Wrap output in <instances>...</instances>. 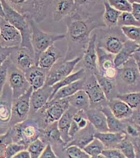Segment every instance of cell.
I'll return each instance as SVG.
<instances>
[{
  "instance_id": "ba28073f",
  "label": "cell",
  "mask_w": 140,
  "mask_h": 158,
  "mask_svg": "<svg viewBox=\"0 0 140 158\" xmlns=\"http://www.w3.org/2000/svg\"><path fill=\"white\" fill-rule=\"evenodd\" d=\"M4 19L20 31L22 38L21 47L34 53L31 43V30L29 19L11 7L6 0H1Z\"/></svg>"
},
{
  "instance_id": "f5cc1de1",
  "label": "cell",
  "mask_w": 140,
  "mask_h": 158,
  "mask_svg": "<svg viewBox=\"0 0 140 158\" xmlns=\"http://www.w3.org/2000/svg\"><path fill=\"white\" fill-rule=\"evenodd\" d=\"M128 120L140 126V109L134 110L132 115Z\"/></svg>"
},
{
  "instance_id": "603a6c76",
  "label": "cell",
  "mask_w": 140,
  "mask_h": 158,
  "mask_svg": "<svg viewBox=\"0 0 140 158\" xmlns=\"http://www.w3.org/2000/svg\"><path fill=\"white\" fill-rule=\"evenodd\" d=\"M97 132L95 128L90 122L86 128L79 131L72 140L65 146V148L71 145H75L83 149L89 143L95 138L94 135Z\"/></svg>"
},
{
  "instance_id": "5b68a950",
  "label": "cell",
  "mask_w": 140,
  "mask_h": 158,
  "mask_svg": "<svg viewBox=\"0 0 140 158\" xmlns=\"http://www.w3.org/2000/svg\"><path fill=\"white\" fill-rule=\"evenodd\" d=\"M70 107L68 98L52 99L36 113L29 117H33L37 120L42 129L49 124L58 122Z\"/></svg>"
},
{
  "instance_id": "8fae6325",
  "label": "cell",
  "mask_w": 140,
  "mask_h": 158,
  "mask_svg": "<svg viewBox=\"0 0 140 158\" xmlns=\"http://www.w3.org/2000/svg\"><path fill=\"white\" fill-rule=\"evenodd\" d=\"M9 60L7 71V82L12 92L13 99H16L25 94L31 88L25 77V73L16 68Z\"/></svg>"
},
{
  "instance_id": "44dd1931",
  "label": "cell",
  "mask_w": 140,
  "mask_h": 158,
  "mask_svg": "<svg viewBox=\"0 0 140 158\" xmlns=\"http://www.w3.org/2000/svg\"><path fill=\"white\" fill-rule=\"evenodd\" d=\"M62 58H63V56L61 51L53 44L40 55L37 65L49 71L50 69Z\"/></svg>"
},
{
  "instance_id": "db71d44e",
  "label": "cell",
  "mask_w": 140,
  "mask_h": 158,
  "mask_svg": "<svg viewBox=\"0 0 140 158\" xmlns=\"http://www.w3.org/2000/svg\"><path fill=\"white\" fill-rule=\"evenodd\" d=\"M13 158H31V156L27 149H25L19 152Z\"/></svg>"
},
{
  "instance_id": "9f6ffc18",
  "label": "cell",
  "mask_w": 140,
  "mask_h": 158,
  "mask_svg": "<svg viewBox=\"0 0 140 158\" xmlns=\"http://www.w3.org/2000/svg\"><path fill=\"white\" fill-rule=\"evenodd\" d=\"M0 17L4 18V13L3 7L2 6L1 0H0Z\"/></svg>"
},
{
  "instance_id": "60d3db41",
  "label": "cell",
  "mask_w": 140,
  "mask_h": 158,
  "mask_svg": "<svg viewBox=\"0 0 140 158\" xmlns=\"http://www.w3.org/2000/svg\"><path fill=\"white\" fill-rule=\"evenodd\" d=\"M121 29L128 40L140 44V27H122Z\"/></svg>"
},
{
  "instance_id": "11a10c76",
  "label": "cell",
  "mask_w": 140,
  "mask_h": 158,
  "mask_svg": "<svg viewBox=\"0 0 140 158\" xmlns=\"http://www.w3.org/2000/svg\"><path fill=\"white\" fill-rule=\"evenodd\" d=\"M132 56L137 63L138 69L140 74V51H136L133 53Z\"/></svg>"
},
{
  "instance_id": "e575fe53",
  "label": "cell",
  "mask_w": 140,
  "mask_h": 158,
  "mask_svg": "<svg viewBox=\"0 0 140 158\" xmlns=\"http://www.w3.org/2000/svg\"><path fill=\"white\" fill-rule=\"evenodd\" d=\"M103 20L106 27L112 28L117 26V22L121 12L110 6L108 1L104 2Z\"/></svg>"
},
{
  "instance_id": "4316f807",
  "label": "cell",
  "mask_w": 140,
  "mask_h": 158,
  "mask_svg": "<svg viewBox=\"0 0 140 158\" xmlns=\"http://www.w3.org/2000/svg\"><path fill=\"white\" fill-rule=\"evenodd\" d=\"M139 47L140 44L127 40L120 52L115 55L114 64L116 68H120L127 62L133 53L137 51Z\"/></svg>"
},
{
  "instance_id": "be15d7a7",
  "label": "cell",
  "mask_w": 140,
  "mask_h": 158,
  "mask_svg": "<svg viewBox=\"0 0 140 158\" xmlns=\"http://www.w3.org/2000/svg\"></svg>"
},
{
  "instance_id": "8992f818",
  "label": "cell",
  "mask_w": 140,
  "mask_h": 158,
  "mask_svg": "<svg viewBox=\"0 0 140 158\" xmlns=\"http://www.w3.org/2000/svg\"><path fill=\"white\" fill-rule=\"evenodd\" d=\"M41 130L38 121L32 117L9 129L13 142L23 145L27 148L40 138Z\"/></svg>"
},
{
  "instance_id": "484cf974",
  "label": "cell",
  "mask_w": 140,
  "mask_h": 158,
  "mask_svg": "<svg viewBox=\"0 0 140 158\" xmlns=\"http://www.w3.org/2000/svg\"><path fill=\"white\" fill-rule=\"evenodd\" d=\"M76 111L77 110L70 106V108L63 114L58 121V128L60 132L61 138L65 145L72 140V138L69 135V131L72 123L73 115Z\"/></svg>"
},
{
  "instance_id": "680465c9",
  "label": "cell",
  "mask_w": 140,
  "mask_h": 158,
  "mask_svg": "<svg viewBox=\"0 0 140 158\" xmlns=\"http://www.w3.org/2000/svg\"><path fill=\"white\" fill-rule=\"evenodd\" d=\"M98 3L100 4H102V5H103V3H104V2H106V1H108V0H95Z\"/></svg>"
},
{
  "instance_id": "f35d334b",
  "label": "cell",
  "mask_w": 140,
  "mask_h": 158,
  "mask_svg": "<svg viewBox=\"0 0 140 158\" xmlns=\"http://www.w3.org/2000/svg\"><path fill=\"white\" fill-rule=\"evenodd\" d=\"M117 148L120 150L126 158H137L134 145L126 135V138L119 144Z\"/></svg>"
},
{
  "instance_id": "1f68e13d",
  "label": "cell",
  "mask_w": 140,
  "mask_h": 158,
  "mask_svg": "<svg viewBox=\"0 0 140 158\" xmlns=\"http://www.w3.org/2000/svg\"><path fill=\"white\" fill-rule=\"evenodd\" d=\"M68 99L70 106L77 110H83L86 112L90 109V99L84 90L78 91L68 97Z\"/></svg>"
},
{
  "instance_id": "7c38bea8",
  "label": "cell",
  "mask_w": 140,
  "mask_h": 158,
  "mask_svg": "<svg viewBox=\"0 0 140 158\" xmlns=\"http://www.w3.org/2000/svg\"><path fill=\"white\" fill-rule=\"evenodd\" d=\"M33 91L32 88L31 87L25 94L13 100L10 128L29 118L30 112V97Z\"/></svg>"
},
{
  "instance_id": "ffe728a7",
  "label": "cell",
  "mask_w": 140,
  "mask_h": 158,
  "mask_svg": "<svg viewBox=\"0 0 140 158\" xmlns=\"http://www.w3.org/2000/svg\"><path fill=\"white\" fill-rule=\"evenodd\" d=\"M51 9L53 21L59 22L70 16L73 12L74 0H53Z\"/></svg>"
},
{
  "instance_id": "2e32d148",
  "label": "cell",
  "mask_w": 140,
  "mask_h": 158,
  "mask_svg": "<svg viewBox=\"0 0 140 158\" xmlns=\"http://www.w3.org/2000/svg\"><path fill=\"white\" fill-rule=\"evenodd\" d=\"M97 65L99 73L111 80H116L117 68L114 64L115 55L100 47H97Z\"/></svg>"
},
{
  "instance_id": "9a60e30c",
  "label": "cell",
  "mask_w": 140,
  "mask_h": 158,
  "mask_svg": "<svg viewBox=\"0 0 140 158\" xmlns=\"http://www.w3.org/2000/svg\"><path fill=\"white\" fill-rule=\"evenodd\" d=\"M39 138L46 144H51L55 152L59 150V158L60 156L63 157L62 153L64 156H66L64 152L65 143L61 138L60 132L58 128V122L52 123L42 129Z\"/></svg>"
},
{
  "instance_id": "681fc988",
  "label": "cell",
  "mask_w": 140,
  "mask_h": 158,
  "mask_svg": "<svg viewBox=\"0 0 140 158\" xmlns=\"http://www.w3.org/2000/svg\"><path fill=\"white\" fill-rule=\"evenodd\" d=\"M58 156L56 154L54 149L50 144H47L45 147L40 156V158H58Z\"/></svg>"
},
{
  "instance_id": "5bb4252c",
  "label": "cell",
  "mask_w": 140,
  "mask_h": 158,
  "mask_svg": "<svg viewBox=\"0 0 140 158\" xmlns=\"http://www.w3.org/2000/svg\"><path fill=\"white\" fill-rule=\"evenodd\" d=\"M12 92L7 81L0 95V134L9 129V123L12 114Z\"/></svg>"
},
{
  "instance_id": "277c9868",
  "label": "cell",
  "mask_w": 140,
  "mask_h": 158,
  "mask_svg": "<svg viewBox=\"0 0 140 158\" xmlns=\"http://www.w3.org/2000/svg\"><path fill=\"white\" fill-rule=\"evenodd\" d=\"M96 34V46L102 48L112 54H117L128 40L120 27H104L94 31Z\"/></svg>"
},
{
  "instance_id": "836d02e7",
  "label": "cell",
  "mask_w": 140,
  "mask_h": 158,
  "mask_svg": "<svg viewBox=\"0 0 140 158\" xmlns=\"http://www.w3.org/2000/svg\"><path fill=\"white\" fill-rule=\"evenodd\" d=\"M101 110L105 115L109 131L111 132H121L125 133V123L120 120L113 115L108 106H104Z\"/></svg>"
},
{
  "instance_id": "d4e9b609",
  "label": "cell",
  "mask_w": 140,
  "mask_h": 158,
  "mask_svg": "<svg viewBox=\"0 0 140 158\" xmlns=\"http://www.w3.org/2000/svg\"><path fill=\"white\" fill-rule=\"evenodd\" d=\"M86 115L90 123L93 126L97 132H109L105 115L100 109L90 108L86 111Z\"/></svg>"
},
{
  "instance_id": "ac0fdd59",
  "label": "cell",
  "mask_w": 140,
  "mask_h": 158,
  "mask_svg": "<svg viewBox=\"0 0 140 158\" xmlns=\"http://www.w3.org/2000/svg\"><path fill=\"white\" fill-rule=\"evenodd\" d=\"M96 34L93 31L91 36L88 46L83 56L81 61L86 73L94 74L99 72L97 56L96 49Z\"/></svg>"
},
{
  "instance_id": "6f0895ef",
  "label": "cell",
  "mask_w": 140,
  "mask_h": 158,
  "mask_svg": "<svg viewBox=\"0 0 140 158\" xmlns=\"http://www.w3.org/2000/svg\"><path fill=\"white\" fill-rule=\"evenodd\" d=\"M131 3H138L140 4V0H129Z\"/></svg>"
},
{
  "instance_id": "83f0119b",
  "label": "cell",
  "mask_w": 140,
  "mask_h": 158,
  "mask_svg": "<svg viewBox=\"0 0 140 158\" xmlns=\"http://www.w3.org/2000/svg\"><path fill=\"white\" fill-rule=\"evenodd\" d=\"M126 137V134L121 132H96L94 135L95 138L100 140L105 149L117 148L119 144Z\"/></svg>"
},
{
  "instance_id": "d590c367",
  "label": "cell",
  "mask_w": 140,
  "mask_h": 158,
  "mask_svg": "<svg viewBox=\"0 0 140 158\" xmlns=\"http://www.w3.org/2000/svg\"><path fill=\"white\" fill-rule=\"evenodd\" d=\"M86 75V71L83 68H82L80 69L79 70H77V71L72 73L69 76L65 77L64 79H63V80L56 83L55 85H52L53 94L50 100L53 97V95L55 94L56 92L58 91V90H59L60 89L67 85H70L71 83L74 82L76 81L84 78Z\"/></svg>"
},
{
  "instance_id": "7dc6e473",
  "label": "cell",
  "mask_w": 140,
  "mask_h": 158,
  "mask_svg": "<svg viewBox=\"0 0 140 158\" xmlns=\"http://www.w3.org/2000/svg\"><path fill=\"white\" fill-rule=\"evenodd\" d=\"M9 64V60H7L0 67V95L2 94L4 87L7 81V71Z\"/></svg>"
},
{
  "instance_id": "4dcf8cb0",
  "label": "cell",
  "mask_w": 140,
  "mask_h": 158,
  "mask_svg": "<svg viewBox=\"0 0 140 158\" xmlns=\"http://www.w3.org/2000/svg\"><path fill=\"white\" fill-rule=\"evenodd\" d=\"M89 121L86 112L83 110H77L74 113L72 118V123L69 131V135L73 138L76 134L88 126Z\"/></svg>"
},
{
  "instance_id": "52a82bcc",
  "label": "cell",
  "mask_w": 140,
  "mask_h": 158,
  "mask_svg": "<svg viewBox=\"0 0 140 158\" xmlns=\"http://www.w3.org/2000/svg\"><path fill=\"white\" fill-rule=\"evenodd\" d=\"M31 30V43L34 51L35 64L37 65L40 55L56 42L65 39V34L45 32L33 20H29Z\"/></svg>"
},
{
  "instance_id": "816d5d0a",
  "label": "cell",
  "mask_w": 140,
  "mask_h": 158,
  "mask_svg": "<svg viewBox=\"0 0 140 158\" xmlns=\"http://www.w3.org/2000/svg\"><path fill=\"white\" fill-rule=\"evenodd\" d=\"M131 13L140 24V4L133 3Z\"/></svg>"
},
{
  "instance_id": "bcb514c9",
  "label": "cell",
  "mask_w": 140,
  "mask_h": 158,
  "mask_svg": "<svg viewBox=\"0 0 140 158\" xmlns=\"http://www.w3.org/2000/svg\"><path fill=\"white\" fill-rule=\"evenodd\" d=\"M13 142L9 129L3 134H0V158H4V152L7 146Z\"/></svg>"
},
{
  "instance_id": "91938a15",
  "label": "cell",
  "mask_w": 140,
  "mask_h": 158,
  "mask_svg": "<svg viewBox=\"0 0 140 158\" xmlns=\"http://www.w3.org/2000/svg\"><path fill=\"white\" fill-rule=\"evenodd\" d=\"M137 51H140V47H139V48H138V49Z\"/></svg>"
},
{
  "instance_id": "ab89813d",
  "label": "cell",
  "mask_w": 140,
  "mask_h": 158,
  "mask_svg": "<svg viewBox=\"0 0 140 158\" xmlns=\"http://www.w3.org/2000/svg\"><path fill=\"white\" fill-rule=\"evenodd\" d=\"M47 144L40 138L30 144L27 149L30 154L31 158H40Z\"/></svg>"
},
{
  "instance_id": "b9f144b4",
  "label": "cell",
  "mask_w": 140,
  "mask_h": 158,
  "mask_svg": "<svg viewBox=\"0 0 140 158\" xmlns=\"http://www.w3.org/2000/svg\"><path fill=\"white\" fill-rule=\"evenodd\" d=\"M117 26L120 27L128 26L140 27V24L134 18L131 12H121L119 16Z\"/></svg>"
},
{
  "instance_id": "7bdbcfd3",
  "label": "cell",
  "mask_w": 140,
  "mask_h": 158,
  "mask_svg": "<svg viewBox=\"0 0 140 158\" xmlns=\"http://www.w3.org/2000/svg\"><path fill=\"white\" fill-rule=\"evenodd\" d=\"M65 154L69 158H90L83 149L75 145H71L65 148Z\"/></svg>"
},
{
  "instance_id": "e0dca14e",
  "label": "cell",
  "mask_w": 140,
  "mask_h": 158,
  "mask_svg": "<svg viewBox=\"0 0 140 158\" xmlns=\"http://www.w3.org/2000/svg\"><path fill=\"white\" fill-rule=\"evenodd\" d=\"M9 59L16 68L24 73L36 65L34 53L24 47L14 48Z\"/></svg>"
},
{
  "instance_id": "ee69618b",
  "label": "cell",
  "mask_w": 140,
  "mask_h": 158,
  "mask_svg": "<svg viewBox=\"0 0 140 158\" xmlns=\"http://www.w3.org/2000/svg\"><path fill=\"white\" fill-rule=\"evenodd\" d=\"M108 3L112 7L121 12H131L132 4L129 0H108Z\"/></svg>"
},
{
  "instance_id": "9c48e42d",
  "label": "cell",
  "mask_w": 140,
  "mask_h": 158,
  "mask_svg": "<svg viewBox=\"0 0 140 158\" xmlns=\"http://www.w3.org/2000/svg\"><path fill=\"white\" fill-rule=\"evenodd\" d=\"M81 59L82 57L68 61L64 60L63 58L60 59L47 72L45 85L52 86L70 75Z\"/></svg>"
},
{
  "instance_id": "f907efd6",
  "label": "cell",
  "mask_w": 140,
  "mask_h": 158,
  "mask_svg": "<svg viewBox=\"0 0 140 158\" xmlns=\"http://www.w3.org/2000/svg\"><path fill=\"white\" fill-rule=\"evenodd\" d=\"M14 48H3L0 47V67L9 58Z\"/></svg>"
},
{
  "instance_id": "d6a6232c",
  "label": "cell",
  "mask_w": 140,
  "mask_h": 158,
  "mask_svg": "<svg viewBox=\"0 0 140 158\" xmlns=\"http://www.w3.org/2000/svg\"><path fill=\"white\" fill-rule=\"evenodd\" d=\"M85 77L60 89L53 95L51 100L63 99L70 97L72 95H73L74 94H76L78 91L83 90Z\"/></svg>"
},
{
  "instance_id": "7402d4cb",
  "label": "cell",
  "mask_w": 140,
  "mask_h": 158,
  "mask_svg": "<svg viewBox=\"0 0 140 158\" xmlns=\"http://www.w3.org/2000/svg\"><path fill=\"white\" fill-rule=\"evenodd\" d=\"M47 72L38 65H34L24 73L25 77L33 90H38L45 85Z\"/></svg>"
},
{
  "instance_id": "6da1fadb",
  "label": "cell",
  "mask_w": 140,
  "mask_h": 158,
  "mask_svg": "<svg viewBox=\"0 0 140 158\" xmlns=\"http://www.w3.org/2000/svg\"><path fill=\"white\" fill-rule=\"evenodd\" d=\"M103 12L83 15L74 10L70 16L65 19L67 28L65 34L67 50L64 60L82 58L92 32L96 29L106 27L103 20Z\"/></svg>"
},
{
  "instance_id": "8d00e7d4",
  "label": "cell",
  "mask_w": 140,
  "mask_h": 158,
  "mask_svg": "<svg viewBox=\"0 0 140 158\" xmlns=\"http://www.w3.org/2000/svg\"><path fill=\"white\" fill-rule=\"evenodd\" d=\"M105 149L103 144L98 139L94 138L83 149L90 158H105L102 153Z\"/></svg>"
},
{
  "instance_id": "f546056e",
  "label": "cell",
  "mask_w": 140,
  "mask_h": 158,
  "mask_svg": "<svg viewBox=\"0 0 140 158\" xmlns=\"http://www.w3.org/2000/svg\"><path fill=\"white\" fill-rule=\"evenodd\" d=\"M94 75L108 100L116 98L119 94L117 90L116 80L108 79L99 73V72L94 74Z\"/></svg>"
},
{
  "instance_id": "c3c4849f",
  "label": "cell",
  "mask_w": 140,
  "mask_h": 158,
  "mask_svg": "<svg viewBox=\"0 0 140 158\" xmlns=\"http://www.w3.org/2000/svg\"><path fill=\"white\" fill-rule=\"evenodd\" d=\"M102 154L105 158H126V156L118 148L105 149Z\"/></svg>"
},
{
  "instance_id": "cb8c5ba5",
  "label": "cell",
  "mask_w": 140,
  "mask_h": 158,
  "mask_svg": "<svg viewBox=\"0 0 140 158\" xmlns=\"http://www.w3.org/2000/svg\"><path fill=\"white\" fill-rule=\"evenodd\" d=\"M108 106L113 115L120 120H128L133 114V110L126 103L117 98L108 101Z\"/></svg>"
},
{
  "instance_id": "6125c7cd",
  "label": "cell",
  "mask_w": 140,
  "mask_h": 158,
  "mask_svg": "<svg viewBox=\"0 0 140 158\" xmlns=\"http://www.w3.org/2000/svg\"><path fill=\"white\" fill-rule=\"evenodd\" d=\"M0 18H1V17H0ZM0 31H1V30H0Z\"/></svg>"
},
{
  "instance_id": "74e56055",
  "label": "cell",
  "mask_w": 140,
  "mask_h": 158,
  "mask_svg": "<svg viewBox=\"0 0 140 158\" xmlns=\"http://www.w3.org/2000/svg\"><path fill=\"white\" fill-rule=\"evenodd\" d=\"M117 98L126 103L133 111L140 109V92L119 94Z\"/></svg>"
},
{
  "instance_id": "4fadbf2b",
  "label": "cell",
  "mask_w": 140,
  "mask_h": 158,
  "mask_svg": "<svg viewBox=\"0 0 140 158\" xmlns=\"http://www.w3.org/2000/svg\"><path fill=\"white\" fill-rule=\"evenodd\" d=\"M0 47L15 48L21 47V34L18 29L3 18H0Z\"/></svg>"
},
{
  "instance_id": "3957f363",
  "label": "cell",
  "mask_w": 140,
  "mask_h": 158,
  "mask_svg": "<svg viewBox=\"0 0 140 158\" xmlns=\"http://www.w3.org/2000/svg\"><path fill=\"white\" fill-rule=\"evenodd\" d=\"M115 80L119 94L140 92V74L133 56L117 68Z\"/></svg>"
},
{
  "instance_id": "f6af8a7d",
  "label": "cell",
  "mask_w": 140,
  "mask_h": 158,
  "mask_svg": "<svg viewBox=\"0 0 140 158\" xmlns=\"http://www.w3.org/2000/svg\"><path fill=\"white\" fill-rule=\"evenodd\" d=\"M27 149V147L23 145L12 142L6 148L4 152V158H13L19 152Z\"/></svg>"
},
{
  "instance_id": "7a4b0ae2",
  "label": "cell",
  "mask_w": 140,
  "mask_h": 158,
  "mask_svg": "<svg viewBox=\"0 0 140 158\" xmlns=\"http://www.w3.org/2000/svg\"><path fill=\"white\" fill-rule=\"evenodd\" d=\"M14 9L39 24L47 18L53 0H6Z\"/></svg>"
},
{
  "instance_id": "f1b7e54d",
  "label": "cell",
  "mask_w": 140,
  "mask_h": 158,
  "mask_svg": "<svg viewBox=\"0 0 140 158\" xmlns=\"http://www.w3.org/2000/svg\"><path fill=\"white\" fill-rule=\"evenodd\" d=\"M74 11L84 15H94L104 11V5L95 0H74Z\"/></svg>"
},
{
  "instance_id": "30bf717a",
  "label": "cell",
  "mask_w": 140,
  "mask_h": 158,
  "mask_svg": "<svg viewBox=\"0 0 140 158\" xmlns=\"http://www.w3.org/2000/svg\"><path fill=\"white\" fill-rule=\"evenodd\" d=\"M83 90L86 92L90 99V108L101 110L108 106V99L93 74L86 73Z\"/></svg>"
},
{
  "instance_id": "94428289",
  "label": "cell",
  "mask_w": 140,
  "mask_h": 158,
  "mask_svg": "<svg viewBox=\"0 0 140 158\" xmlns=\"http://www.w3.org/2000/svg\"><path fill=\"white\" fill-rule=\"evenodd\" d=\"M138 149H140V144H139V147H138V149H137V150H138Z\"/></svg>"
},
{
  "instance_id": "d6986e66",
  "label": "cell",
  "mask_w": 140,
  "mask_h": 158,
  "mask_svg": "<svg viewBox=\"0 0 140 158\" xmlns=\"http://www.w3.org/2000/svg\"><path fill=\"white\" fill-rule=\"evenodd\" d=\"M53 94L52 86L44 85L38 90H33L30 97V115H33L50 100Z\"/></svg>"
}]
</instances>
